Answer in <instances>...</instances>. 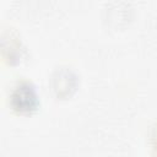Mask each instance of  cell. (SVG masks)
<instances>
[{
	"label": "cell",
	"mask_w": 157,
	"mask_h": 157,
	"mask_svg": "<svg viewBox=\"0 0 157 157\" xmlns=\"http://www.w3.org/2000/svg\"><path fill=\"white\" fill-rule=\"evenodd\" d=\"M37 97L29 83H22L12 94V104L20 112H28L36 107Z\"/></svg>",
	"instance_id": "1"
}]
</instances>
